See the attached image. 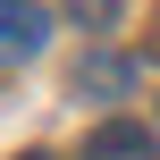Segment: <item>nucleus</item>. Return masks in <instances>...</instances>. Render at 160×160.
<instances>
[{
  "label": "nucleus",
  "instance_id": "20e7f679",
  "mask_svg": "<svg viewBox=\"0 0 160 160\" xmlns=\"http://www.w3.org/2000/svg\"><path fill=\"white\" fill-rule=\"evenodd\" d=\"M68 8H76L84 25H110V17H118V0H68Z\"/></svg>",
  "mask_w": 160,
  "mask_h": 160
},
{
  "label": "nucleus",
  "instance_id": "39448f33",
  "mask_svg": "<svg viewBox=\"0 0 160 160\" xmlns=\"http://www.w3.org/2000/svg\"><path fill=\"white\" fill-rule=\"evenodd\" d=\"M25 160H51V152H25Z\"/></svg>",
  "mask_w": 160,
  "mask_h": 160
},
{
  "label": "nucleus",
  "instance_id": "f257e3e1",
  "mask_svg": "<svg viewBox=\"0 0 160 160\" xmlns=\"http://www.w3.org/2000/svg\"><path fill=\"white\" fill-rule=\"evenodd\" d=\"M51 42V8L42 0H0V68H25Z\"/></svg>",
  "mask_w": 160,
  "mask_h": 160
},
{
  "label": "nucleus",
  "instance_id": "f03ea898",
  "mask_svg": "<svg viewBox=\"0 0 160 160\" xmlns=\"http://www.w3.org/2000/svg\"><path fill=\"white\" fill-rule=\"evenodd\" d=\"M84 160H152V127H127V118H110V127H93Z\"/></svg>",
  "mask_w": 160,
  "mask_h": 160
},
{
  "label": "nucleus",
  "instance_id": "7ed1b4c3",
  "mask_svg": "<svg viewBox=\"0 0 160 160\" xmlns=\"http://www.w3.org/2000/svg\"><path fill=\"white\" fill-rule=\"evenodd\" d=\"M127 84H135V59L127 51H93L84 59V93H127Z\"/></svg>",
  "mask_w": 160,
  "mask_h": 160
}]
</instances>
